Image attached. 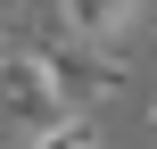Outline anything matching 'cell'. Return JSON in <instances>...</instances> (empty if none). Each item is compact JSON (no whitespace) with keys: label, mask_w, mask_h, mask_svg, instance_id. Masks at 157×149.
<instances>
[{"label":"cell","mask_w":157,"mask_h":149,"mask_svg":"<svg viewBox=\"0 0 157 149\" xmlns=\"http://www.w3.org/2000/svg\"><path fill=\"white\" fill-rule=\"evenodd\" d=\"M25 50L50 66V83L66 91V108L116 100V91L132 83V58H124V50H91V41H75V33H58V25H33V41H25Z\"/></svg>","instance_id":"cell-1"},{"label":"cell","mask_w":157,"mask_h":149,"mask_svg":"<svg viewBox=\"0 0 157 149\" xmlns=\"http://www.w3.org/2000/svg\"><path fill=\"white\" fill-rule=\"evenodd\" d=\"M0 116H17L25 133H41V124L66 116V91L50 83V66H41L33 50H8V58H0Z\"/></svg>","instance_id":"cell-2"},{"label":"cell","mask_w":157,"mask_h":149,"mask_svg":"<svg viewBox=\"0 0 157 149\" xmlns=\"http://www.w3.org/2000/svg\"><path fill=\"white\" fill-rule=\"evenodd\" d=\"M25 8H33V25H58V33H75L91 50H124L141 0H25Z\"/></svg>","instance_id":"cell-3"},{"label":"cell","mask_w":157,"mask_h":149,"mask_svg":"<svg viewBox=\"0 0 157 149\" xmlns=\"http://www.w3.org/2000/svg\"><path fill=\"white\" fill-rule=\"evenodd\" d=\"M33 149H99V124H91V108H66L58 124H41V133H25Z\"/></svg>","instance_id":"cell-4"},{"label":"cell","mask_w":157,"mask_h":149,"mask_svg":"<svg viewBox=\"0 0 157 149\" xmlns=\"http://www.w3.org/2000/svg\"><path fill=\"white\" fill-rule=\"evenodd\" d=\"M0 58H8V33H0Z\"/></svg>","instance_id":"cell-5"},{"label":"cell","mask_w":157,"mask_h":149,"mask_svg":"<svg viewBox=\"0 0 157 149\" xmlns=\"http://www.w3.org/2000/svg\"><path fill=\"white\" fill-rule=\"evenodd\" d=\"M149 124H157V100H149Z\"/></svg>","instance_id":"cell-6"}]
</instances>
